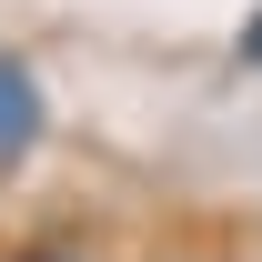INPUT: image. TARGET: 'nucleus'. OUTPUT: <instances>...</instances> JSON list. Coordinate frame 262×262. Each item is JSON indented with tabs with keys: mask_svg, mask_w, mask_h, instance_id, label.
Instances as JSON below:
<instances>
[{
	"mask_svg": "<svg viewBox=\"0 0 262 262\" xmlns=\"http://www.w3.org/2000/svg\"><path fill=\"white\" fill-rule=\"evenodd\" d=\"M40 121H51V101H40V71L20 61V51H0V162H20L40 141Z\"/></svg>",
	"mask_w": 262,
	"mask_h": 262,
	"instance_id": "1",
	"label": "nucleus"
},
{
	"mask_svg": "<svg viewBox=\"0 0 262 262\" xmlns=\"http://www.w3.org/2000/svg\"><path fill=\"white\" fill-rule=\"evenodd\" d=\"M232 61H242V71H262V10L242 20V31H232Z\"/></svg>",
	"mask_w": 262,
	"mask_h": 262,
	"instance_id": "2",
	"label": "nucleus"
}]
</instances>
